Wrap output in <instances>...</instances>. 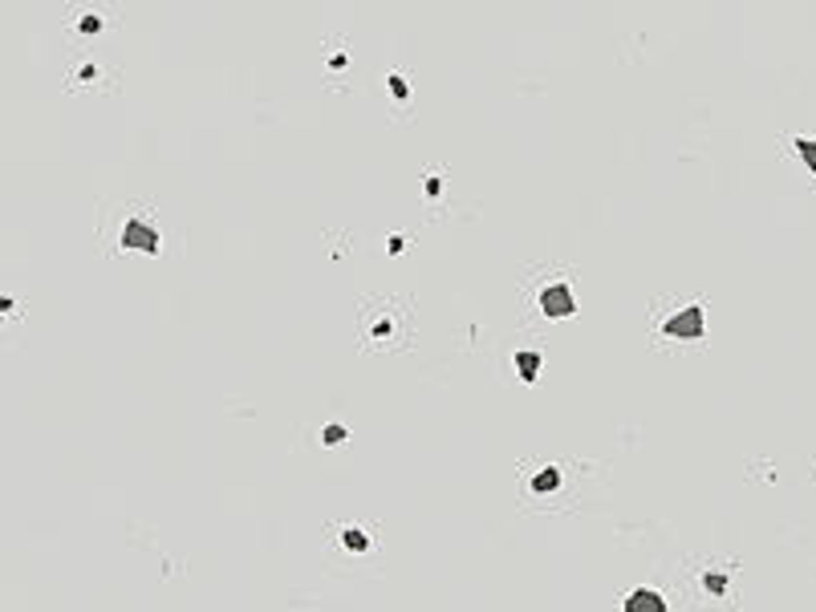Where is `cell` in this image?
<instances>
[{"instance_id":"1","label":"cell","mask_w":816,"mask_h":612,"mask_svg":"<svg viewBox=\"0 0 816 612\" xmlns=\"http://www.w3.org/2000/svg\"><path fill=\"white\" fill-rule=\"evenodd\" d=\"M414 337V305L410 296H378L370 292L358 301V349L394 353L410 349Z\"/></svg>"},{"instance_id":"2","label":"cell","mask_w":816,"mask_h":612,"mask_svg":"<svg viewBox=\"0 0 816 612\" xmlns=\"http://www.w3.org/2000/svg\"><path fill=\"white\" fill-rule=\"evenodd\" d=\"M650 337L654 341H675L694 345L707 337V305L686 301V296H658L650 301Z\"/></svg>"},{"instance_id":"3","label":"cell","mask_w":816,"mask_h":612,"mask_svg":"<svg viewBox=\"0 0 816 612\" xmlns=\"http://www.w3.org/2000/svg\"><path fill=\"white\" fill-rule=\"evenodd\" d=\"M528 301L532 308L548 316V320H565V316H577V292H573V280L565 276V272H544L536 276V284H532V292H528Z\"/></svg>"},{"instance_id":"4","label":"cell","mask_w":816,"mask_h":612,"mask_svg":"<svg viewBox=\"0 0 816 612\" xmlns=\"http://www.w3.org/2000/svg\"><path fill=\"white\" fill-rule=\"evenodd\" d=\"M118 239H122V248H126V252H150V256H159V252H163V231H159V223L150 219L146 207H135V211L126 215Z\"/></svg>"},{"instance_id":"5","label":"cell","mask_w":816,"mask_h":612,"mask_svg":"<svg viewBox=\"0 0 816 612\" xmlns=\"http://www.w3.org/2000/svg\"><path fill=\"white\" fill-rule=\"evenodd\" d=\"M386 93H390V106L398 110V118H410V114H414L418 89H414V78H410L407 69H390V73H386Z\"/></svg>"},{"instance_id":"6","label":"cell","mask_w":816,"mask_h":612,"mask_svg":"<svg viewBox=\"0 0 816 612\" xmlns=\"http://www.w3.org/2000/svg\"><path fill=\"white\" fill-rule=\"evenodd\" d=\"M622 612H666V604H662V596H658V592H650V588H637V592H630V596H626Z\"/></svg>"},{"instance_id":"7","label":"cell","mask_w":816,"mask_h":612,"mask_svg":"<svg viewBox=\"0 0 816 612\" xmlns=\"http://www.w3.org/2000/svg\"><path fill=\"white\" fill-rule=\"evenodd\" d=\"M560 486V467H541L532 479H528V491L532 495H548V491H556Z\"/></svg>"},{"instance_id":"8","label":"cell","mask_w":816,"mask_h":612,"mask_svg":"<svg viewBox=\"0 0 816 612\" xmlns=\"http://www.w3.org/2000/svg\"><path fill=\"white\" fill-rule=\"evenodd\" d=\"M541 361H544V357L536 349H520V353H516V373H520V381H536Z\"/></svg>"},{"instance_id":"9","label":"cell","mask_w":816,"mask_h":612,"mask_svg":"<svg viewBox=\"0 0 816 612\" xmlns=\"http://www.w3.org/2000/svg\"><path fill=\"white\" fill-rule=\"evenodd\" d=\"M422 187H427V199H431V203H439V199H443V191H447V175H443L439 167H431V171H422Z\"/></svg>"},{"instance_id":"10","label":"cell","mask_w":816,"mask_h":612,"mask_svg":"<svg viewBox=\"0 0 816 612\" xmlns=\"http://www.w3.org/2000/svg\"><path fill=\"white\" fill-rule=\"evenodd\" d=\"M788 146L804 158V167L816 175V138H788Z\"/></svg>"},{"instance_id":"11","label":"cell","mask_w":816,"mask_h":612,"mask_svg":"<svg viewBox=\"0 0 816 612\" xmlns=\"http://www.w3.org/2000/svg\"><path fill=\"white\" fill-rule=\"evenodd\" d=\"M341 543L350 552H365V531L362 527H341Z\"/></svg>"},{"instance_id":"12","label":"cell","mask_w":816,"mask_h":612,"mask_svg":"<svg viewBox=\"0 0 816 612\" xmlns=\"http://www.w3.org/2000/svg\"><path fill=\"white\" fill-rule=\"evenodd\" d=\"M329 73H333V78H345V73H350V53H345V49H333V53H329Z\"/></svg>"},{"instance_id":"13","label":"cell","mask_w":816,"mask_h":612,"mask_svg":"<svg viewBox=\"0 0 816 612\" xmlns=\"http://www.w3.org/2000/svg\"><path fill=\"white\" fill-rule=\"evenodd\" d=\"M78 33H86V37H90V33H102V16H98V12L82 16V21H78Z\"/></svg>"},{"instance_id":"14","label":"cell","mask_w":816,"mask_h":612,"mask_svg":"<svg viewBox=\"0 0 816 612\" xmlns=\"http://www.w3.org/2000/svg\"><path fill=\"white\" fill-rule=\"evenodd\" d=\"M321 438H325V446H329V442H345V426H341V422H333V426H325V430H321Z\"/></svg>"},{"instance_id":"15","label":"cell","mask_w":816,"mask_h":612,"mask_svg":"<svg viewBox=\"0 0 816 612\" xmlns=\"http://www.w3.org/2000/svg\"><path fill=\"white\" fill-rule=\"evenodd\" d=\"M403 244H407V235H390V244H386V248H390V256H394V252H403Z\"/></svg>"},{"instance_id":"16","label":"cell","mask_w":816,"mask_h":612,"mask_svg":"<svg viewBox=\"0 0 816 612\" xmlns=\"http://www.w3.org/2000/svg\"><path fill=\"white\" fill-rule=\"evenodd\" d=\"M8 312H12V301H8V296H0V316H8Z\"/></svg>"}]
</instances>
